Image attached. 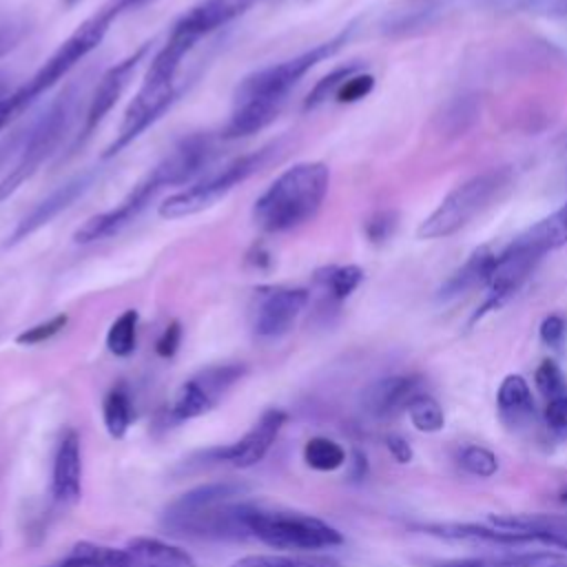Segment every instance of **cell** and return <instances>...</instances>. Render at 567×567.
<instances>
[{"label":"cell","mask_w":567,"mask_h":567,"mask_svg":"<svg viewBox=\"0 0 567 567\" xmlns=\"http://www.w3.org/2000/svg\"><path fill=\"white\" fill-rule=\"evenodd\" d=\"M330 186L323 162H299L279 173L252 206L255 224L266 233H286L310 221Z\"/></svg>","instance_id":"cell-1"},{"label":"cell","mask_w":567,"mask_h":567,"mask_svg":"<svg viewBox=\"0 0 567 567\" xmlns=\"http://www.w3.org/2000/svg\"><path fill=\"white\" fill-rule=\"evenodd\" d=\"M188 47L175 40H166V44L155 53L148 64V71L142 80L140 91L131 100L124 111L122 124L113 142L104 148L102 157L109 159L124 151L131 142H135L151 124H155L177 100V71L188 55Z\"/></svg>","instance_id":"cell-2"},{"label":"cell","mask_w":567,"mask_h":567,"mask_svg":"<svg viewBox=\"0 0 567 567\" xmlns=\"http://www.w3.org/2000/svg\"><path fill=\"white\" fill-rule=\"evenodd\" d=\"M78 102L80 86L69 84L53 97V102L42 111V115L29 122V133L24 137L22 151L16 164L9 168V173L0 179V202L9 199L58 151L60 142L64 140L66 131L73 124Z\"/></svg>","instance_id":"cell-3"},{"label":"cell","mask_w":567,"mask_h":567,"mask_svg":"<svg viewBox=\"0 0 567 567\" xmlns=\"http://www.w3.org/2000/svg\"><path fill=\"white\" fill-rule=\"evenodd\" d=\"M122 11L117 9V4H106L102 7L97 13H93L91 18H86L51 55L49 60L29 78L27 84H22L20 89L11 91L13 102H18L20 111H27L40 95H44L47 91H51L62 78H66L71 73L73 66H78L109 33L113 20L120 16Z\"/></svg>","instance_id":"cell-4"},{"label":"cell","mask_w":567,"mask_h":567,"mask_svg":"<svg viewBox=\"0 0 567 567\" xmlns=\"http://www.w3.org/2000/svg\"><path fill=\"white\" fill-rule=\"evenodd\" d=\"M352 31H354V24H348L343 31H339L330 40H326L321 44H315L312 49H308V51H303V53H299V55H295L290 60H284V62L264 66L259 71H252L250 75H246L237 84V89L233 93V104L266 102V104L284 106L288 93L292 91V86L312 66H317L319 62H323L330 55H334L350 40Z\"/></svg>","instance_id":"cell-5"},{"label":"cell","mask_w":567,"mask_h":567,"mask_svg":"<svg viewBox=\"0 0 567 567\" xmlns=\"http://www.w3.org/2000/svg\"><path fill=\"white\" fill-rule=\"evenodd\" d=\"M509 168H489L450 190L434 213L416 228L419 239H439L461 230L509 184Z\"/></svg>","instance_id":"cell-6"},{"label":"cell","mask_w":567,"mask_h":567,"mask_svg":"<svg viewBox=\"0 0 567 567\" xmlns=\"http://www.w3.org/2000/svg\"><path fill=\"white\" fill-rule=\"evenodd\" d=\"M272 151H275V146H264L259 151L246 153V155L228 162L226 166L217 168L215 173L199 177L188 188L168 195L157 208L159 217L179 219V217L197 215V213L210 208L221 197H226L230 190H235L239 184H244L248 177H252L268 162Z\"/></svg>","instance_id":"cell-7"},{"label":"cell","mask_w":567,"mask_h":567,"mask_svg":"<svg viewBox=\"0 0 567 567\" xmlns=\"http://www.w3.org/2000/svg\"><path fill=\"white\" fill-rule=\"evenodd\" d=\"M248 529L252 538L272 549L315 551L343 543L341 532L321 518L297 512L261 509L259 505H255L248 516Z\"/></svg>","instance_id":"cell-8"},{"label":"cell","mask_w":567,"mask_h":567,"mask_svg":"<svg viewBox=\"0 0 567 567\" xmlns=\"http://www.w3.org/2000/svg\"><path fill=\"white\" fill-rule=\"evenodd\" d=\"M252 503L228 501L197 509L166 507L162 514V527L173 536L206 538V540H244L252 538L248 529V516Z\"/></svg>","instance_id":"cell-9"},{"label":"cell","mask_w":567,"mask_h":567,"mask_svg":"<svg viewBox=\"0 0 567 567\" xmlns=\"http://www.w3.org/2000/svg\"><path fill=\"white\" fill-rule=\"evenodd\" d=\"M168 186H171V182H168L166 173L162 171L159 164H155L151 168V173L117 206L89 217L73 233V241L91 244V241H100L111 235H117L120 230H124L128 224H133L146 210V206L155 199L157 193H162Z\"/></svg>","instance_id":"cell-10"},{"label":"cell","mask_w":567,"mask_h":567,"mask_svg":"<svg viewBox=\"0 0 567 567\" xmlns=\"http://www.w3.org/2000/svg\"><path fill=\"white\" fill-rule=\"evenodd\" d=\"M151 49V42H144L140 44L133 53H128L126 58H122L120 62H115L113 66H109L104 71V75L100 78L91 100H89V106H86V113H84V122H82V128H80V135L71 148V153H75L78 146H82L86 140H91V135L97 131V126L104 122V117L111 113V109L115 106V102L120 100V95L126 91V86L131 84L140 62L146 58Z\"/></svg>","instance_id":"cell-11"},{"label":"cell","mask_w":567,"mask_h":567,"mask_svg":"<svg viewBox=\"0 0 567 567\" xmlns=\"http://www.w3.org/2000/svg\"><path fill=\"white\" fill-rule=\"evenodd\" d=\"M310 295L306 288L264 286L255 290L252 332L261 339L284 337L306 308Z\"/></svg>","instance_id":"cell-12"},{"label":"cell","mask_w":567,"mask_h":567,"mask_svg":"<svg viewBox=\"0 0 567 567\" xmlns=\"http://www.w3.org/2000/svg\"><path fill=\"white\" fill-rule=\"evenodd\" d=\"M100 177L97 168H86L78 175H73L71 179H66L64 184H60L58 188H53L47 197H42L38 204H33L22 217L20 221L13 226V230L7 235L4 239V248H11L20 241H24L27 237H31L33 233H38L40 228H44L47 224H51L62 210H66L71 204H75L86 190L93 188L95 179Z\"/></svg>","instance_id":"cell-13"},{"label":"cell","mask_w":567,"mask_h":567,"mask_svg":"<svg viewBox=\"0 0 567 567\" xmlns=\"http://www.w3.org/2000/svg\"><path fill=\"white\" fill-rule=\"evenodd\" d=\"M286 419L288 414L284 410L270 408L239 441L224 447H210L202 456L213 463H230L233 467H252L264 461L275 439L279 436Z\"/></svg>","instance_id":"cell-14"},{"label":"cell","mask_w":567,"mask_h":567,"mask_svg":"<svg viewBox=\"0 0 567 567\" xmlns=\"http://www.w3.org/2000/svg\"><path fill=\"white\" fill-rule=\"evenodd\" d=\"M540 261V257H536L534 252L520 248L518 244H509L501 255H496V264L492 268V275L487 279V299L483 301V306L472 315V321H478L483 315H487L489 310L501 308L520 286L523 281L532 275L534 266Z\"/></svg>","instance_id":"cell-15"},{"label":"cell","mask_w":567,"mask_h":567,"mask_svg":"<svg viewBox=\"0 0 567 567\" xmlns=\"http://www.w3.org/2000/svg\"><path fill=\"white\" fill-rule=\"evenodd\" d=\"M416 529L445 538L452 543L465 545H485V547H523V545H545L543 536L536 532L523 529H505L496 525H476V523H423Z\"/></svg>","instance_id":"cell-16"},{"label":"cell","mask_w":567,"mask_h":567,"mask_svg":"<svg viewBox=\"0 0 567 567\" xmlns=\"http://www.w3.org/2000/svg\"><path fill=\"white\" fill-rule=\"evenodd\" d=\"M255 0H202L190 7L171 29V35L184 38L190 44H197L204 35L226 27L241 13L252 7Z\"/></svg>","instance_id":"cell-17"},{"label":"cell","mask_w":567,"mask_h":567,"mask_svg":"<svg viewBox=\"0 0 567 567\" xmlns=\"http://www.w3.org/2000/svg\"><path fill=\"white\" fill-rule=\"evenodd\" d=\"M421 392V379L414 374H394L383 377L374 383H370L361 392V408L377 419L392 416L401 410H408V405L419 396Z\"/></svg>","instance_id":"cell-18"},{"label":"cell","mask_w":567,"mask_h":567,"mask_svg":"<svg viewBox=\"0 0 567 567\" xmlns=\"http://www.w3.org/2000/svg\"><path fill=\"white\" fill-rule=\"evenodd\" d=\"M51 492L58 503L75 505L82 496V456L80 436L75 430H66L58 443L51 474Z\"/></svg>","instance_id":"cell-19"},{"label":"cell","mask_w":567,"mask_h":567,"mask_svg":"<svg viewBox=\"0 0 567 567\" xmlns=\"http://www.w3.org/2000/svg\"><path fill=\"white\" fill-rule=\"evenodd\" d=\"M124 549L128 551L133 567H197L195 558L186 549L159 538L137 536L131 538Z\"/></svg>","instance_id":"cell-20"},{"label":"cell","mask_w":567,"mask_h":567,"mask_svg":"<svg viewBox=\"0 0 567 567\" xmlns=\"http://www.w3.org/2000/svg\"><path fill=\"white\" fill-rule=\"evenodd\" d=\"M494 264H496V255L487 246L476 248L470 255V259L441 286L439 299H452V297H458V295L472 290L474 286L487 284Z\"/></svg>","instance_id":"cell-21"},{"label":"cell","mask_w":567,"mask_h":567,"mask_svg":"<svg viewBox=\"0 0 567 567\" xmlns=\"http://www.w3.org/2000/svg\"><path fill=\"white\" fill-rule=\"evenodd\" d=\"M514 244L534 252L536 257H543L545 252L567 244V204L527 228L520 237L514 239Z\"/></svg>","instance_id":"cell-22"},{"label":"cell","mask_w":567,"mask_h":567,"mask_svg":"<svg viewBox=\"0 0 567 567\" xmlns=\"http://www.w3.org/2000/svg\"><path fill=\"white\" fill-rule=\"evenodd\" d=\"M443 2L441 0H408L401 7H394L385 13L381 29L388 35H403L412 33L421 27H427L439 16Z\"/></svg>","instance_id":"cell-23"},{"label":"cell","mask_w":567,"mask_h":567,"mask_svg":"<svg viewBox=\"0 0 567 567\" xmlns=\"http://www.w3.org/2000/svg\"><path fill=\"white\" fill-rule=\"evenodd\" d=\"M53 567H133V560L124 547L80 540Z\"/></svg>","instance_id":"cell-24"},{"label":"cell","mask_w":567,"mask_h":567,"mask_svg":"<svg viewBox=\"0 0 567 567\" xmlns=\"http://www.w3.org/2000/svg\"><path fill=\"white\" fill-rule=\"evenodd\" d=\"M248 492V485L237 481H215L197 485L184 494H179L175 501H171L166 507L173 509H197V507H210L228 501H237Z\"/></svg>","instance_id":"cell-25"},{"label":"cell","mask_w":567,"mask_h":567,"mask_svg":"<svg viewBox=\"0 0 567 567\" xmlns=\"http://www.w3.org/2000/svg\"><path fill=\"white\" fill-rule=\"evenodd\" d=\"M478 113H481L478 97L474 93H463V95L452 97L443 106L441 115L436 117V126L443 135L458 137L474 126V122L478 120Z\"/></svg>","instance_id":"cell-26"},{"label":"cell","mask_w":567,"mask_h":567,"mask_svg":"<svg viewBox=\"0 0 567 567\" xmlns=\"http://www.w3.org/2000/svg\"><path fill=\"white\" fill-rule=\"evenodd\" d=\"M363 281V268L354 264L346 266H323L315 272V284L332 299V301H343L350 297L359 284Z\"/></svg>","instance_id":"cell-27"},{"label":"cell","mask_w":567,"mask_h":567,"mask_svg":"<svg viewBox=\"0 0 567 567\" xmlns=\"http://www.w3.org/2000/svg\"><path fill=\"white\" fill-rule=\"evenodd\" d=\"M496 405L505 416H527L534 412V399L520 374H507L496 392Z\"/></svg>","instance_id":"cell-28"},{"label":"cell","mask_w":567,"mask_h":567,"mask_svg":"<svg viewBox=\"0 0 567 567\" xmlns=\"http://www.w3.org/2000/svg\"><path fill=\"white\" fill-rule=\"evenodd\" d=\"M215 403L217 401L193 377L179 388V392L171 405V416H173V421H190V419H197V416L206 414L208 410H213Z\"/></svg>","instance_id":"cell-29"},{"label":"cell","mask_w":567,"mask_h":567,"mask_svg":"<svg viewBox=\"0 0 567 567\" xmlns=\"http://www.w3.org/2000/svg\"><path fill=\"white\" fill-rule=\"evenodd\" d=\"M102 416H104V425L106 432L113 439H122L131 425V416H133V408H131V396L126 392V388L115 385L102 403Z\"/></svg>","instance_id":"cell-30"},{"label":"cell","mask_w":567,"mask_h":567,"mask_svg":"<svg viewBox=\"0 0 567 567\" xmlns=\"http://www.w3.org/2000/svg\"><path fill=\"white\" fill-rule=\"evenodd\" d=\"M303 461L317 472H332L346 463V450L328 436H312L303 445Z\"/></svg>","instance_id":"cell-31"},{"label":"cell","mask_w":567,"mask_h":567,"mask_svg":"<svg viewBox=\"0 0 567 567\" xmlns=\"http://www.w3.org/2000/svg\"><path fill=\"white\" fill-rule=\"evenodd\" d=\"M137 321H140L137 310L128 308L111 323V328L106 332V348L111 354H115V357L133 354L135 343H137Z\"/></svg>","instance_id":"cell-32"},{"label":"cell","mask_w":567,"mask_h":567,"mask_svg":"<svg viewBox=\"0 0 567 567\" xmlns=\"http://www.w3.org/2000/svg\"><path fill=\"white\" fill-rule=\"evenodd\" d=\"M230 567H339L337 560L323 558V556H266V554H252L235 560Z\"/></svg>","instance_id":"cell-33"},{"label":"cell","mask_w":567,"mask_h":567,"mask_svg":"<svg viewBox=\"0 0 567 567\" xmlns=\"http://www.w3.org/2000/svg\"><path fill=\"white\" fill-rule=\"evenodd\" d=\"M408 414L412 425L419 432H439L445 425V414L443 408L439 405L436 399H432L430 394H419L410 405H408Z\"/></svg>","instance_id":"cell-34"},{"label":"cell","mask_w":567,"mask_h":567,"mask_svg":"<svg viewBox=\"0 0 567 567\" xmlns=\"http://www.w3.org/2000/svg\"><path fill=\"white\" fill-rule=\"evenodd\" d=\"M357 71H359V64H343V66L332 69L328 75H323V78L310 89V93H308L306 100H303V109H306V111H312V109L321 106L328 97L337 95L339 86H341L350 75H354Z\"/></svg>","instance_id":"cell-35"},{"label":"cell","mask_w":567,"mask_h":567,"mask_svg":"<svg viewBox=\"0 0 567 567\" xmlns=\"http://www.w3.org/2000/svg\"><path fill=\"white\" fill-rule=\"evenodd\" d=\"M458 463L467 474L478 478H489L498 470L496 454L483 445H465L458 454Z\"/></svg>","instance_id":"cell-36"},{"label":"cell","mask_w":567,"mask_h":567,"mask_svg":"<svg viewBox=\"0 0 567 567\" xmlns=\"http://www.w3.org/2000/svg\"><path fill=\"white\" fill-rule=\"evenodd\" d=\"M534 383L538 388V392L547 399H556V396H563L565 394V379H563V372L560 368L556 365V361L551 359H545L538 368H536V374H534Z\"/></svg>","instance_id":"cell-37"},{"label":"cell","mask_w":567,"mask_h":567,"mask_svg":"<svg viewBox=\"0 0 567 567\" xmlns=\"http://www.w3.org/2000/svg\"><path fill=\"white\" fill-rule=\"evenodd\" d=\"M66 321H69V317H66L64 312H62V315H53L51 319L40 321V323H35V326L22 330V332L16 337V341H18L20 346L44 343V341H49L51 337H55V334L66 326Z\"/></svg>","instance_id":"cell-38"},{"label":"cell","mask_w":567,"mask_h":567,"mask_svg":"<svg viewBox=\"0 0 567 567\" xmlns=\"http://www.w3.org/2000/svg\"><path fill=\"white\" fill-rule=\"evenodd\" d=\"M396 224H399V215L396 210H377L372 213L368 219H365V226H363V233L365 237L372 241V244H381L385 239L392 237V233L396 230Z\"/></svg>","instance_id":"cell-39"},{"label":"cell","mask_w":567,"mask_h":567,"mask_svg":"<svg viewBox=\"0 0 567 567\" xmlns=\"http://www.w3.org/2000/svg\"><path fill=\"white\" fill-rule=\"evenodd\" d=\"M29 133V124H20L16 128H11L2 140H0V173H9V168L16 164L20 151H22V144H24V137ZM2 175V177H4Z\"/></svg>","instance_id":"cell-40"},{"label":"cell","mask_w":567,"mask_h":567,"mask_svg":"<svg viewBox=\"0 0 567 567\" xmlns=\"http://www.w3.org/2000/svg\"><path fill=\"white\" fill-rule=\"evenodd\" d=\"M374 89V78L370 75V73H354V75H350L341 86H339V91H337V100L339 102H343V104H348V102H357V100H361V97H365L370 91Z\"/></svg>","instance_id":"cell-41"},{"label":"cell","mask_w":567,"mask_h":567,"mask_svg":"<svg viewBox=\"0 0 567 567\" xmlns=\"http://www.w3.org/2000/svg\"><path fill=\"white\" fill-rule=\"evenodd\" d=\"M507 567H567V560L554 551L514 554Z\"/></svg>","instance_id":"cell-42"},{"label":"cell","mask_w":567,"mask_h":567,"mask_svg":"<svg viewBox=\"0 0 567 567\" xmlns=\"http://www.w3.org/2000/svg\"><path fill=\"white\" fill-rule=\"evenodd\" d=\"M538 334H540V341L545 346H551V348H558L567 334V321L560 317V315H549L543 319L540 328H538Z\"/></svg>","instance_id":"cell-43"},{"label":"cell","mask_w":567,"mask_h":567,"mask_svg":"<svg viewBox=\"0 0 567 567\" xmlns=\"http://www.w3.org/2000/svg\"><path fill=\"white\" fill-rule=\"evenodd\" d=\"M179 341H182V326H179V321H171L164 328V332L159 334V339L155 343V352L164 359H171L177 352Z\"/></svg>","instance_id":"cell-44"},{"label":"cell","mask_w":567,"mask_h":567,"mask_svg":"<svg viewBox=\"0 0 567 567\" xmlns=\"http://www.w3.org/2000/svg\"><path fill=\"white\" fill-rule=\"evenodd\" d=\"M545 421L556 432H567V394L549 399L545 408Z\"/></svg>","instance_id":"cell-45"},{"label":"cell","mask_w":567,"mask_h":567,"mask_svg":"<svg viewBox=\"0 0 567 567\" xmlns=\"http://www.w3.org/2000/svg\"><path fill=\"white\" fill-rule=\"evenodd\" d=\"M540 525L545 532L558 536L563 549H567V516H551V514H543Z\"/></svg>","instance_id":"cell-46"},{"label":"cell","mask_w":567,"mask_h":567,"mask_svg":"<svg viewBox=\"0 0 567 567\" xmlns=\"http://www.w3.org/2000/svg\"><path fill=\"white\" fill-rule=\"evenodd\" d=\"M385 445H388V450H390V454H392V458H394L396 463H410L412 456H414L410 443H408L403 436L392 434V436L385 439Z\"/></svg>","instance_id":"cell-47"},{"label":"cell","mask_w":567,"mask_h":567,"mask_svg":"<svg viewBox=\"0 0 567 567\" xmlns=\"http://www.w3.org/2000/svg\"><path fill=\"white\" fill-rule=\"evenodd\" d=\"M22 38V29L13 27V24H7V27H0V58L4 53H9L13 47H18Z\"/></svg>","instance_id":"cell-48"},{"label":"cell","mask_w":567,"mask_h":567,"mask_svg":"<svg viewBox=\"0 0 567 567\" xmlns=\"http://www.w3.org/2000/svg\"><path fill=\"white\" fill-rule=\"evenodd\" d=\"M248 264H252V268H257V270H266V268H270L272 259L261 246H255L252 252H248Z\"/></svg>","instance_id":"cell-49"},{"label":"cell","mask_w":567,"mask_h":567,"mask_svg":"<svg viewBox=\"0 0 567 567\" xmlns=\"http://www.w3.org/2000/svg\"><path fill=\"white\" fill-rule=\"evenodd\" d=\"M540 9L554 16H567V0H543Z\"/></svg>","instance_id":"cell-50"},{"label":"cell","mask_w":567,"mask_h":567,"mask_svg":"<svg viewBox=\"0 0 567 567\" xmlns=\"http://www.w3.org/2000/svg\"><path fill=\"white\" fill-rule=\"evenodd\" d=\"M117 4L120 11H126V9H137V7H144L148 2H155V0H113Z\"/></svg>","instance_id":"cell-51"},{"label":"cell","mask_w":567,"mask_h":567,"mask_svg":"<svg viewBox=\"0 0 567 567\" xmlns=\"http://www.w3.org/2000/svg\"><path fill=\"white\" fill-rule=\"evenodd\" d=\"M7 86H9V75H7V73H0V97H2L4 93H9Z\"/></svg>","instance_id":"cell-52"},{"label":"cell","mask_w":567,"mask_h":567,"mask_svg":"<svg viewBox=\"0 0 567 567\" xmlns=\"http://www.w3.org/2000/svg\"><path fill=\"white\" fill-rule=\"evenodd\" d=\"M558 501H560V503H565V505H567V489H565V492H560V496H558Z\"/></svg>","instance_id":"cell-53"},{"label":"cell","mask_w":567,"mask_h":567,"mask_svg":"<svg viewBox=\"0 0 567 567\" xmlns=\"http://www.w3.org/2000/svg\"><path fill=\"white\" fill-rule=\"evenodd\" d=\"M75 2H80V0H64V4H66V7H73Z\"/></svg>","instance_id":"cell-54"}]
</instances>
